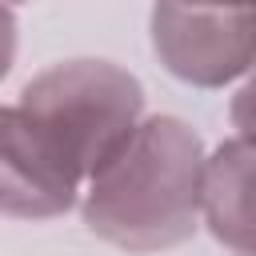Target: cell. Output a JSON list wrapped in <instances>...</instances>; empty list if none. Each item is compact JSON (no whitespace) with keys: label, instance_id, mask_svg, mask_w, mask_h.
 I'll return each mask as SVG.
<instances>
[{"label":"cell","instance_id":"3","mask_svg":"<svg viewBox=\"0 0 256 256\" xmlns=\"http://www.w3.org/2000/svg\"><path fill=\"white\" fill-rule=\"evenodd\" d=\"M152 48L176 80L224 88L256 68V4L156 0Z\"/></svg>","mask_w":256,"mask_h":256},{"label":"cell","instance_id":"6","mask_svg":"<svg viewBox=\"0 0 256 256\" xmlns=\"http://www.w3.org/2000/svg\"><path fill=\"white\" fill-rule=\"evenodd\" d=\"M232 124L240 128L244 140H256V68L248 72V80L232 96Z\"/></svg>","mask_w":256,"mask_h":256},{"label":"cell","instance_id":"4","mask_svg":"<svg viewBox=\"0 0 256 256\" xmlns=\"http://www.w3.org/2000/svg\"><path fill=\"white\" fill-rule=\"evenodd\" d=\"M84 176L64 148L20 108H0V216L52 220L80 196Z\"/></svg>","mask_w":256,"mask_h":256},{"label":"cell","instance_id":"5","mask_svg":"<svg viewBox=\"0 0 256 256\" xmlns=\"http://www.w3.org/2000/svg\"><path fill=\"white\" fill-rule=\"evenodd\" d=\"M200 212L224 248L256 256V140L232 136L204 160Z\"/></svg>","mask_w":256,"mask_h":256},{"label":"cell","instance_id":"7","mask_svg":"<svg viewBox=\"0 0 256 256\" xmlns=\"http://www.w3.org/2000/svg\"><path fill=\"white\" fill-rule=\"evenodd\" d=\"M12 60H16V16H12V8L0 4V80L8 76Z\"/></svg>","mask_w":256,"mask_h":256},{"label":"cell","instance_id":"8","mask_svg":"<svg viewBox=\"0 0 256 256\" xmlns=\"http://www.w3.org/2000/svg\"><path fill=\"white\" fill-rule=\"evenodd\" d=\"M196 4H256V0H196Z\"/></svg>","mask_w":256,"mask_h":256},{"label":"cell","instance_id":"2","mask_svg":"<svg viewBox=\"0 0 256 256\" xmlns=\"http://www.w3.org/2000/svg\"><path fill=\"white\" fill-rule=\"evenodd\" d=\"M20 108L64 148L84 180H92L144 116V88L108 60H64L32 76Z\"/></svg>","mask_w":256,"mask_h":256},{"label":"cell","instance_id":"1","mask_svg":"<svg viewBox=\"0 0 256 256\" xmlns=\"http://www.w3.org/2000/svg\"><path fill=\"white\" fill-rule=\"evenodd\" d=\"M204 144L176 116H148L88 180L80 216L88 232L124 252L184 244L200 220Z\"/></svg>","mask_w":256,"mask_h":256}]
</instances>
